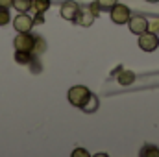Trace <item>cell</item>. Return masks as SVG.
<instances>
[{
    "label": "cell",
    "instance_id": "obj_13",
    "mask_svg": "<svg viewBox=\"0 0 159 157\" xmlns=\"http://www.w3.org/2000/svg\"><path fill=\"white\" fill-rule=\"evenodd\" d=\"M81 109H83L85 113H94V111L98 109V98H96L94 94H91V96H89V100L85 102V105H83Z\"/></svg>",
    "mask_w": 159,
    "mask_h": 157
},
{
    "label": "cell",
    "instance_id": "obj_1",
    "mask_svg": "<svg viewBox=\"0 0 159 157\" xmlns=\"http://www.w3.org/2000/svg\"><path fill=\"white\" fill-rule=\"evenodd\" d=\"M69 102L74 105V107H83L85 105V102L89 100V96H91V91L87 89V87H83V85H74V87H70L69 89Z\"/></svg>",
    "mask_w": 159,
    "mask_h": 157
},
{
    "label": "cell",
    "instance_id": "obj_9",
    "mask_svg": "<svg viewBox=\"0 0 159 157\" xmlns=\"http://www.w3.org/2000/svg\"><path fill=\"white\" fill-rule=\"evenodd\" d=\"M35 57L32 56V52H22V50H15V61L19 65H30Z\"/></svg>",
    "mask_w": 159,
    "mask_h": 157
},
{
    "label": "cell",
    "instance_id": "obj_5",
    "mask_svg": "<svg viewBox=\"0 0 159 157\" xmlns=\"http://www.w3.org/2000/svg\"><path fill=\"white\" fill-rule=\"evenodd\" d=\"M128 28H129V32H131V34L141 35L143 32H146V30H148V20H146L144 17H141V15L129 17V20H128Z\"/></svg>",
    "mask_w": 159,
    "mask_h": 157
},
{
    "label": "cell",
    "instance_id": "obj_7",
    "mask_svg": "<svg viewBox=\"0 0 159 157\" xmlns=\"http://www.w3.org/2000/svg\"><path fill=\"white\" fill-rule=\"evenodd\" d=\"M78 9H80V6L74 0H67V2L61 4V17H63L65 20H72V19L76 17Z\"/></svg>",
    "mask_w": 159,
    "mask_h": 157
},
{
    "label": "cell",
    "instance_id": "obj_21",
    "mask_svg": "<svg viewBox=\"0 0 159 157\" xmlns=\"http://www.w3.org/2000/svg\"><path fill=\"white\" fill-rule=\"evenodd\" d=\"M43 22H44L43 13H35V17H34V24H43Z\"/></svg>",
    "mask_w": 159,
    "mask_h": 157
},
{
    "label": "cell",
    "instance_id": "obj_23",
    "mask_svg": "<svg viewBox=\"0 0 159 157\" xmlns=\"http://www.w3.org/2000/svg\"><path fill=\"white\" fill-rule=\"evenodd\" d=\"M148 2H159V0H148Z\"/></svg>",
    "mask_w": 159,
    "mask_h": 157
},
{
    "label": "cell",
    "instance_id": "obj_20",
    "mask_svg": "<svg viewBox=\"0 0 159 157\" xmlns=\"http://www.w3.org/2000/svg\"><path fill=\"white\" fill-rule=\"evenodd\" d=\"M72 157H89V154H87L85 150L78 148V150H74V152H72Z\"/></svg>",
    "mask_w": 159,
    "mask_h": 157
},
{
    "label": "cell",
    "instance_id": "obj_19",
    "mask_svg": "<svg viewBox=\"0 0 159 157\" xmlns=\"http://www.w3.org/2000/svg\"><path fill=\"white\" fill-rule=\"evenodd\" d=\"M148 30L154 32V34H159V19L152 20V22H148Z\"/></svg>",
    "mask_w": 159,
    "mask_h": 157
},
{
    "label": "cell",
    "instance_id": "obj_2",
    "mask_svg": "<svg viewBox=\"0 0 159 157\" xmlns=\"http://www.w3.org/2000/svg\"><path fill=\"white\" fill-rule=\"evenodd\" d=\"M34 44H35V37H34L30 32H19L17 37L13 39V46H15V50L34 52Z\"/></svg>",
    "mask_w": 159,
    "mask_h": 157
},
{
    "label": "cell",
    "instance_id": "obj_4",
    "mask_svg": "<svg viewBox=\"0 0 159 157\" xmlns=\"http://www.w3.org/2000/svg\"><path fill=\"white\" fill-rule=\"evenodd\" d=\"M129 17H131V11H129L128 6L117 2V4L111 7V20H113L115 24H128Z\"/></svg>",
    "mask_w": 159,
    "mask_h": 157
},
{
    "label": "cell",
    "instance_id": "obj_3",
    "mask_svg": "<svg viewBox=\"0 0 159 157\" xmlns=\"http://www.w3.org/2000/svg\"><path fill=\"white\" fill-rule=\"evenodd\" d=\"M139 46H141V50H144V52H154L159 46L157 34H154V32H150V30L143 32V34L139 35Z\"/></svg>",
    "mask_w": 159,
    "mask_h": 157
},
{
    "label": "cell",
    "instance_id": "obj_12",
    "mask_svg": "<svg viewBox=\"0 0 159 157\" xmlns=\"http://www.w3.org/2000/svg\"><path fill=\"white\" fill-rule=\"evenodd\" d=\"M48 7H50V0H32L34 13H44Z\"/></svg>",
    "mask_w": 159,
    "mask_h": 157
},
{
    "label": "cell",
    "instance_id": "obj_14",
    "mask_svg": "<svg viewBox=\"0 0 159 157\" xmlns=\"http://www.w3.org/2000/svg\"><path fill=\"white\" fill-rule=\"evenodd\" d=\"M148 155L159 157V148H156V146H144L141 150V157H148Z\"/></svg>",
    "mask_w": 159,
    "mask_h": 157
},
{
    "label": "cell",
    "instance_id": "obj_15",
    "mask_svg": "<svg viewBox=\"0 0 159 157\" xmlns=\"http://www.w3.org/2000/svg\"><path fill=\"white\" fill-rule=\"evenodd\" d=\"M46 50V43L43 37H35V44H34V52L35 54H41V52H44Z\"/></svg>",
    "mask_w": 159,
    "mask_h": 157
},
{
    "label": "cell",
    "instance_id": "obj_11",
    "mask_svg": "<svg viewBox=\"0 0 159 157\" xmlns=\"http://www.w3.org/2000/svg\"><path fill=\"white\" fill-rule=\"evenodd\" d=\"M13 7L19 13H28L32 9V0H13Z\"/></svg>",
    "mask_w": 159,
    "mask_h": 157
},
{
    "label": "cell",
    "instance_id": "obj_18",
    "mask_svg": "<svg viewBox=\"0 0 159 157\" xmlns=\"http://www.w3.org/2000/svg\"><path fill=\"white\" fill-rule=\"evenodd\" d=\"M100 9H102V7H100V4H98V2H94V4H91V6H89V11H91L94 17H98V15H100Z\"/></svg>",
    "mask_w": 159,
    "mask_h": 157
},
{
    "label": "cell",
    "instance_id": "obj_16",
    "mask_svg": "<svg viewBox=\"0 0 159 157\" xmlns=\"http://www.w3.org/2000/svg\"><path fill=\"white\" fill-rule=\"evenodd\" d=\"M9 20H11V17H9V9L0 7V26H6Z\"/></svg>",
    "mask_w": 159,
    "mask_h": 157
},
{
    "label": "cell",
    "instance_id": "obj_8",
    "mask_svg": "<svg viewBox=\"0 0 159 157\" xmlns=\"http://www.w3.org/2000/svg\"><path fill=\"white\" fill-rule=\"evenodd\" d=\"M94 15L89 11V7L87 9H78V13H76V17L72 19V22H76L80 26H91L93 22H94Z\"/></svg>",
    "mask_w": 159,
    "mask_h": 157
},
{
    "label": "cell",
    "instance_id": "obj_10",
    "mask_svg": "<svg viewBox=\"0 0 159 157\" xmlns=\"http://www.w3.org/2000/svg\"><path fill=\"white\" fill-rule=\"evenodd\" d=\"M133 81H135V72H131V70H120V74H119L120 85H131Z\"/></svg>",
    "mask_w": 159,
    "mask_h": 157
},
{
    "label": "cell",
    "instance_id": "obj_22",
    "mask_svg": "<svg viewBox=\"0 0 159 157\" xmlns=\"http://www.w3.org/2000/svg\"><path fill=\"white\" fill-rule=\"evenodd\" d=\"M0 7H6V9L13 7V0H0Z\"/></svg>",
    "mask_w": 159,
    "mask_h": 157
},
{
    "label": "cell",
    "instance_id": "obj_6",
    "mask_svg": "<svg viewBox=\"0 0 159 157\" xmlns=\"http://www.w3.org/2000/svg\"><path fill=\"white\" fill-rule=\"evenodd\" d=\"M34 26V19L26 13H19L15 19H13V28L17 32H30Z\"/></svg>",
    "mask_w": 159,
    "mask_h": 157
},
{
    "label": "cell",
    "instance_id": "obj_17",
    "mask_svg": "<svg viewBox=\"0 0 159 157\" xmlns=\"http://www.w3.org/2000/svg\"><path fill=\"white\" fill-rule=\"evenodd\" d=\"M98 4H100V7L102 9H111L115 4H117V0H96Z\"/></svg>",
    "mask_w": 159,
    "mask_h": 157
}]
</instances>
